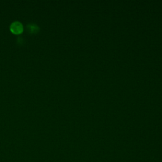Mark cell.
Masks as SVG:
<instances>
[{
    "mask_svg": "<svg viewBox=\"0 0 162 162\" xmlns=\"http://www.w3.org/2000/svg\"><path fill=\"white\" fill-rule=\"evenodd\" d=\"M11 30L15 34H19L23 30V27L22 23L18 22H13L11 26Z\"/></svg>",
    "mask_w": 162,
    "mask_h": 162,
    "instance_id": "6da1fadb",
    "label": "cell"
}]
</instances>
